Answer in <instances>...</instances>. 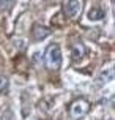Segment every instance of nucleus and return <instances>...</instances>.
Segmentation results:
<instances>
[{
	"mask_svg": "<svg viewBox=\"0 0 115 120\" xmlns=\"http://www.w3.org/2000/svg\"><path fill=\"white\" fill-rule=\"evenodd\" d=\"M44 62L47 68L50 70H58L61 65V51L58 44H50L46 49V54H44Z\"/></svg>",
	"mask_w": 115,
	"mask_h": 120,
	"instance_id": "obj_1",
	"label": "nucleus"
},
{
	"mask_svg": "<svg viewBox=\"0 0 115 120\" xmlns=\"http://www.w3.org/2000/svg\"><path fill=\"white\" fill-rule=\"evenodd\" d=\"M88 112V103L85 101V100H77V101H74L71 104V108H69V114L71 117L76 120L82 119L85 114Z\"/></svg>",
	"mask_w": 115,
	"mask_h": 120,
	"instance_id": "obj_2",
	"label": "nucleus"
},
{
	"mask_svg": "<svg viewBox=\"0 0 115 120\" xmlns=\"http://www.w3.org/2000/svg\"><path fill=\"white\" fill-rule=\"evenodd\" d=\"M49 33H50V30H49L47 27H44L43 24H35L33 29H32V38H33L35 41L44 40L46 36H49Z\"/></svg>",
	"mask_w": 115,
	"mask_h": 120,
	"instance_id": "obj_3",
	"label": "nucleus"
},
{
	"mask_svg": "<svg viewBox=\"0 0 115 120\" xmlns=\"http://www.w3.org/2000/svg\"><path fill=\"white\" fill-rule=\"evenodd\" d=\"M80 11V2L79 0H68L65 5V13L68 18H74L77 16V13Z\"/></svg>",
	"mask_w": 115,
	"mask_h": 120,
	"instance_id": "obj_4",
	"label": "nucleus"
},
{
	"mask_svg": "<svg viewBox=\"0 0 115 120\" xmlns=\"http://www.w3.org/2000/svg\"><path fill=\"white\" fill-rule=\"evenodd\" d=\"M71 57H73V62H79L85 57V46L84 44H74L73 51H71Z\"/></svg>",
	"mask_w": 115,
	"mask_h": 120,
	"instance_id": "obj_5",
	"label": "nucleus"
},
{
	"mask_svg": "<svg viewBox=\"0 0 115 120\" xmlns=\"http://www.w3.org/2000/svg\"><path fill=\"white\" fill-rule=\"evenodd\" d=\"M103 18H104V11L101 8H91L90 13H88V19H91V21H99Z\"/></svg>",
	"mask_w": 115,
	"mask_h": 120,
	"instance_id": "obj_6",
	"label": "nucleus"
},
{
	"mask_svg": "<svg viewBox=\"0 0 115 120\" xmlns=\"http://www.w3.org/2000/svg\"><path fill=\"white\" fill-rule=\"evenodd\" d=\"M8 89V78L0 74V92H5Z\"/></svg>",
	"mask_w": 115,
	"mask_h": 120,
	"instance_id": "obj_7",
	"label": "nucleus"
},
{
	"mask_svg": "<svg viewBox=\"0 0 115 120\" xmlns=\"http://www.w3.org/2000/svg\"><path fill=\"white\" fill-rule=\"evenodd\" d=\"M10 0H0V11H3V10H6L8 6H10Z\"/></svg>",
	"mask_w": 115,
	"mask_h": 120,
	"instance_id": "obj_8",
	"label": "nucleus"
}]
</instances>
